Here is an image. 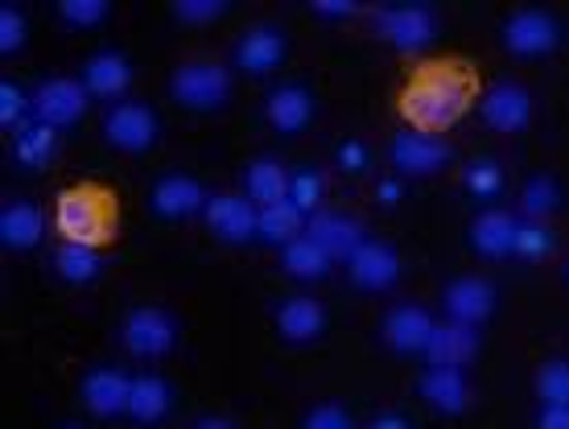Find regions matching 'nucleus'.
Segmentation results:
<instances>
[{"label": "nucleus", "instance_id": "30", "mask_svg": "<svg viewBox=\"0 0 569 429\" xmlns=\"http://www.w3.org/2000/svg\"><path fill=\"white\" fill-rule=\"evenodd\" d=\"M58 149V129L42 124V120H33V124H21L17 129V141H13V153L21 166H46V161L54 158Z\"/></svg>", "mask_w": 569, "mask_h": 429}, {"label": "nucleus", "instance_id": "10", "mask_svg": "<svg viewBox=\"0 0 569 429\" xmlns=\"http://www.w3.org/2000/svg\"><path fill=\"white\" fill-rule=\"evenodd\" d=\"M561 38V29L549 13L541 9H525V13L508 17V26H503V46L520 58H541L549 54Z\"/></svg>", "mask_w": 569, "mask_h": 429}, {"label": "nucleus", "instance_id": "16", "mask_svg": "<svg viewBox=\"0 0 569 429\" xmlns=\"http://www.w3.org/2000/svg\"><path fill=\"white\" fill-rule=\"evenodd\" d=\"M153 211L166 214V219H186V214H199L207 211V190H202L199 178H190V173H166L161 182L153 187Z\"/></svg>", "mask_w": 569, "mask_h": 429}, {"label": "nucleus", "instance_id": "41", "mask_svg": "<svg viewBox=\"0 0 569 429\" xmlns=\"http://www.w3.org/2000/svg\"><path fill=\"white\" fill-rule=\"evenodd\" d=\"M301 429H356V421H351V413L339 409V405H318V409L306 413Z\"/></svg>", "mask_w": 569, "mask_h": 429}, {"label": "nucleus", "instance_id": "21", "mask_svg": "<svg viewBox=\"0 0 569 429\" xmlns=\"http://www.w3.org/2000/svg\"><path fill=\"white\" fill-rule=\"evenodd\" d=\"M421 397L438 413H462L470 405V385L467 376H462V368H429L421 376Z\"/></svg>", "mask_w": 569, "mask_h": 429}, {"label": "nucleus", "instance_id": "15", "mask_svg": "<svg viewBox=\"0 0 569 429\" xmlns=\"http://www.w3.org/2000/svg\"><path fill=\"white\" fill-rule=\"evenodd\" d=\"M483 120L496 132H525L532 120V96L520 83H496L483 96Z\"/></svg>", "mask_w": 569, "mask_h": 429}, {"label": "nucleus", "instance_id": "36", "mask_svg": "<svg viewBox=\"0 0 569 429\" xmlns=\"http://www.w3.org/2000/svg\"><path fill=\"white\" fill-rule=\"evenodd\" d=\"M467 190L475 194V199H496L499 190H503V173H499L496 161H470L467 166Z\"/></svg>", "mask_w": 569, "mask_h": 429}, {"label": "nucleus", "instance_id": "37", "mask_svg": "<svg viewBox=\"0 0 569 429\" xmlns=\"http://www.w3.org/2000/svg\"><path fill=\"white\" fill-rule=\"evenodd\" d=\"M29 103L33 100H26V91H21V87L0 83V124H4V129H21Z\"/></svg>", "mask_w": 569, "mask_h": 429}, {"label": "nucleus", "instance_id": "42", "mask_svg": "<svg viewBox=\"0 0 569 429\" xmlns=\"http://www.w3.org/2000/svg\"><path fill=\"white\" fill-rule=\"evenodd\" d=\"M335 161H339V170H347V173L368 170V144H363V141H342L339 153H335Z\"/></svg>", "mask_w": 569, "mask_h": 429}, {"label": "nucleus", "instance_id": "40", "mask_svg": "<svg viewBox=\"0 0 569 429\" xmlns=\"http://www.w3.org/2000/svg\"><path fill=\"white\" fill-rule=\"evenodd\" d=\"M21 42H26V17H21V9L4 4L0 9V50L13 54V50H21Z\"/></svg>", "mask_w": 569, "mask_h": 429}, {"label": "nucleus", "instance_id": "6", "mask_svg": "<svg viewBox=\"0 0 569 429\" xmlns=\"http://www.w3.org/2000/svg\"><path fill=\"white\" fill-rule=\"evenodd\" d=\"M87 96H91V91H87L79 79H46V83L33 91V112H38V120L50 124V129H67L74 120H83Z\"/></svg>", "mask_w": 569, "mask_h": 429}, {"label": "nucleus", "instance_id": "31", "mask_svg": "<svg viewBox=\"0 0 569 429\" xmlns=\"http://www.w3.org/2000/svg\"><path fill=\"white\" fill-rule=\"evenodd\" d=\"M58 272H62V281H71V286H87V281H96L100 277V252L96 248H83V243H62L54 257Z\"/></svg>", "mask_w": 569, "mask_h": 429}, {"label": "nucleus", "instance_id": "46", "mask_svg": "<svg viewBox=\"0 0 569 429\" xmlns=\"http://www.w3.org/2000/svg\"><path fill=\"white\" fill-rule=\"evenodd\" d=\"M376 194H380V202H385V207H397V202H400V182H380V190H376Z\"/></svg>", "mask_w": 569, "mask_h": 429}, {"label": "nucleus", "instance_id": "24", "mask_svg": "<svg viewBox=\"0 0 569 429\" xmlns=\"http://www.w3.org/2000/svg\"><path fill=\"white\" fill-rule=\"evenodd\" d=\"M470 243H475V252H483V257H491V260L512 257L516 219L508 211H483L470 223Z\"/></svg>", "mask_w": 569, "mask_h": 429}, {"label": "nucleus", "instance_id": "45", "mask_svg": "<svg viewBox=\"0 0 569 429\" xmlns=\"http://www.w3.org/2000/svg\"><path fill=\"white\" fill-rule=\"evenodd\" d=\"M371 429H413V426L397 413H385V417H376V421H371Z\"/></svg>", "mask_w": 569, "mask_h": 429}, {"label": "nucleus", "instance_id": "49", "mask_svg": "<svg viewBox=\"0 0 569 429\" xmlns=\"http://www.w3.org/2000/svg\"><path fill=\"white\" fill-rule=\"evenodd\" d=\"M67 429H79V426H67Z\"/></svg>", "mask_w": 569, "mask_h": 429}, {"label": "nucleus", "instance_id": "8", "mask_svg": "<svg viewBox=\"0 0 569 429\" xmlns=\"http://www.w3.org/2000/svg\"><path fill=\"white\" fill-rule=\"evenodd\" d=\"M306 236H310L322 252H327L330 260H347L359 252V243L368 240L363 236V228H359V219H351V214H339V211H318L306 219Z\"/></svg>", "mask_w": 569, "mask_h": 429}, {"label": "nucleus", "instance_id": "18", "mask_svg": "<svg viewBox=\"0 0 569 429\" xmlns=\"http://www.w3.org/2000/svg\"><path fill=\"white\" fill-rule=\"evenodd\" d=\"M475 351H479V330L462 327V322H441V327H433L426 359L429 368H462L475 359Z\"/></svg>", "mask_w": 569, "mask_h": 429}, {"label": "nucleus", "instance_id": "12", "mask_svg": "<svg viewBox=\"0 0 569 429\" xmlns=\"http://www.w3.org/2000/svg\"><path fill=\"white\" fill-rule=\"evenodd\" d=\"M433 318H429L426 306H417V301H400L397 310L385 318V339L392 351L400 356H426L429 339H433Z\"/></svg>", "mask_w": 569, "mask_h": 429}, {"label": "nucleus", "instance_id": "43", "mask_svg": "<svg viewBox=\"0 0 569 429\" xmlns=\"http://www.w3.org/2000/svg\"><path fill=\"white\" fill-rule=\"evenodd\" d=\"M537 429H569V405H545Z\"/></svg>", "mask_w": 569, "mask_h": 429}, {"label": "nucleus", "instance_id": "28", "mask_svg": "<svg viewBox=\"0 0 569 429\" xmlns=\"http://www.w3.org/2000/svg\"><path fill=\"white\" fill-rule=\"evenodd\" d=\"M281 265H284V272L298 277V281H322L335 260H330L310 236H298L293 243H284L281 248Z\"/></svg>", "mask_w": 569, "mask_h": 429}, {"label": "nucleus", "instance_id": "32", "mask_svg": "<svg viewBox=\"0 0 569 429\" xmlns=\"http://www.w3.org/2000/svg\"><path fill=\"white\" fill-rule=\"evenodd\" d=\"M520 207H525L528 219H541V223H545V219L561 207V187H557V178H549V173L528 178L525 194H520Z\"/></svg>", "mask_w": 569, "mask_h": 429}, {"label": "nucleus", "instance_id": "27", "mask_svg": "<svg viewBox=\"0 0 569 429\" xmlns=\"http://www.w3.org/2000/svg\"><path fill=\"white\" fill-rule=\"evenodd\" d=\"M243 190H248V199L260 202V207H272V202H281L289 194V173H284L281 161L272 158H260L252 161L248 170H243Z\"/></svg>", "mask_w": 569, "mask_h": 429}, {"label": "nucleus", "instance_id": "23", "mask_svg": "<svg viewBox=\"0 0 569 429\" xmlns=\"http://www.w3.org/2000/svg\"><path fill=\"white\" fill-rule=\"evenodd\" d=\"M264 116H269V124L277 132H301L313 116V96L298 83H284L269 96Z\"/></svg>", "mask_w": 569, "mask_h": 429}, {"label": "nucleus", "instance_id": "26", "mask_svg": "<svg viewBox=\"0 0 569 429\" xmlns=\"http://www.w3.org/2000/svg\"><path fill=\"white\" fill-rule=\"evenodd\" d=\"M173 405V388L161 380V376H137L132 380V401H129V417L141 421V426H157L161 417L170 413Z\"/></svg>", "mask_w": 569, "mask_h": 429}, {"label": "nucleus", "instance_id": "25", "mask_svg": "<svg viewBox=\"0 0 569 429\" xmlns=\"http://www.w3.org/2000/svg\"><path fill=\"white\" fill-rule=\"evenodd\" d=\"M38 240H42V211L33 202H9L0 211V243L13 252H26Z\"/></svg>", "mask_w": 569, "mask_h": 429}, {"label": "nucleus", "instance_id": "17", "mask_svg": "<svg viewBox=\"0 0 569 429\" xmlns=\"http://www.w3.org/2000/svg\"><path fill=\"white\" fill-rule=\"evenodd\" d=\"M132 401V380L116 368H96V372L83 380V405L96 417H120L129 413Z\"/></svg>", "mask_w": 569, "mask_h": 429}, {"label": "nucleus", "instance_id": "4", "mask_svg": "<svg viewBox=\"0 0 569 429\" xmlns=\"http://www.w3.org/2000/svg\"><path fill=\"white\" fill-rule=\"evenodd\" d=\"M173 343H178V322H173L166 310L141 306V310H132V315L124 318V347H129L132 356L161 359V356H170Z\"/></svg>", "mask_w": 569, "mask_h": 429}, {"label": "nucleus", "instance_id": "13", "mask_svg": "<svg viewBox=\"0 0 569 429\" xmlns=\"http://www.w3.org/2000/svg\"><path fill=\"white\" fill-rule=\"evenodd\" d=\"M446 315L450 322H462V327H479L496 315V286L483 281V277H458L446 286Z\"/></svg>", "mask_w": 569, "mask_h": 429}, {"label": "nucleus", "instance_id": "2", "mask_svg": "<svg viewBox=\"0 0 569 429\" xmlns=\"http://www.w3.org/2000/svg\"><path fill=\"white\" fill-rule=\"evenodd\" d=\"M54 228L62 236V243L100 248L103 240H112V228H116L112 194H103L96 187L62 190L54 202Z\"/></svg>", "mask_w": 569, "mask_h": 429}, {"label": "nucleus", "instance_id": "22", "mask_svg": "<svg viewBox=\"0 0 569 429\" xmlns=\"http://www.w3.org/2000/svg\"><path fill=\"white\" fill-rule=\"evenodd\" d=\"M277 330L289 343H313L327 330V310L313 298H284L277 310Z\"/></svg>", "mask_w": 569, "mask_h": 429}, {"label": "nucleus", "instance_id": "20", "mask_svg": "<svg viewBox=\"0 0 569 429\" xmlns=\"http://www.w3.org/2000/svg\"><path fill=\"white\" fill-rule=\"evenodd\" d=\"M281 58H284V38H281V29H272V26L248 29L240 38V46H236V62H240L248 74L277 71Z\"/></svg>", "mask_w": 569, "mask_h": 429}, {"label": "nucleus", "instance_id": "33", "mask_svg": "<svg viewBox=\"0 0 569 429\" xmlns=\"http://www.w3.org/2000/svg\"><path fill=\"white\" fill-rule=\"evenodd\" d=\"M549 252H553V228H549V223H541V219L516 223L512 257H520V260H545Z\"/></svg>", "mask_w": 569, "mask_h": 429}, {"label": "nucleus", "instance_id": "34", "mask_svg": "<svg viewBox=\"0 0 569 429\" xmlns=\"http://www.w3.org/2000/svg\"><path fill=\"white\" fill-rule=\"evenodd\" d=\"M322 190H327L322 173L298 170V173H289V194H284V199L293 202L301 214H318V207H322Z\"/></svg>", "mask_w": 569, "mask_h": 429}, {"label": "nucleus", "instance_id": "38", "mask_svg": "<svg viewBox=\"0 0 569 429\" xmlns=\"http://www.w3.org/2000/svg\"><path fill=\"white\" fill-rule=\"evenodd\" d=\"M228 13V0H178L173 4V17L178 21H194V26H202V21H214V17Z\"/></svg>", "mask_w": 569, "mask_h": 429}, {"label": "nucleus", "instance_id": "1", "mask_svg": "<svg viewBox=\"0 0 569 429\" xmlns=\"http://www.w3.org/2000/svg\"><path fill=\"white\" fill-rule=\"evenodd\" d=\"M470 96H475L470 74H462L458 67H433L405 87L400 108L421 132H446L470 112Z\"/></svg>", "mask_w": 569, "mask_h": 429}, {"label": "nucleus", "instance_id": "11", "mask_svg": "<svg viewBox=\"0 0 569 429\" xmlns=\"http://www.w3.org/2000/svg\"><path fill=\"white\" fill-rule=\"evenodd\" d=\"M347 272H351V281H356L359 289H368V293H380V289L397 286V277H400L397 248L385 240H363L356 257L347 260Z\"/></svg>", "mask_w": 569, "mask_h": 429}, {"label": "nucleus", "instance_id": "44", "mask_svg": "<svg viewBox=\"0 0 569 429\" xmlns=\"http://www.w3.org/2000/svg\"><path fill=\"white\" fill-rule=\"evenodd\" d=\"M313 13L318 17H356L359 13V4L356 0H318V4H313Z\"/></svg>", "mask_w": 569, "mask_h": 429}, {"label": "nucleus", "instance_id": "9", "mask_svg": "<svg viewBox=\"0 0 569 429\" xmlns=\"http://www.w3.org/2000/svg\"><path fill=\"white\" fill-rule=\"evenodd\" d=\"M103 137L124 149V153H144L157 141V116L144 103H116L103 120Z\"/></svg>", "mask_w": 569, "mask_h": 429}, {"label": "nucleus", "instance_id": "29", "mask_svg": "<svg viewBox=\"0 0 569 429\" xmlns=\"http://www.w3.org/2000/svg\"><path fill=\"white\" fill-rule=\"evenodd\" d=\"M301 223H306V214H301L289 199H281V202H272V207H260L257 236L264 243H277V248H284V243H293L298 236H306V231H301Z\"/></svg>", "mask_w": 569, "mask_h": 429}, {"label": "nucleus", "instance_id": "19", "mask_svg": "<svg viewBox=\"0 0 569 429\" xmlns=\"http://www.w3.org/2000/svg\"><path fill=\"white\" fill-rule=\"evenodd\" d=\"M132 83V67L124 54H116V50H100V54L87 58L83 67V87L91 96H100V100H120Z\"/></svg>", "mask_w": 569, "mask_h": 429}, {"label": "nucleus", "instance_id": "7", "mask_svg": "<svg viewBox=\"0 0 569 429\" xmlns=\"http://www.w3.org/2000/svg\"><path fill=\"white\" fill-rule=\"evenodd\" d=\"M450 161V149L446 141H438L433 132H397L392 137V166L409 178H429V173H441Z\"/></svg>", "mask_w": 569, "mask_h": 429}, {"label": "nucleus", "instance_id": "3", "mask_svg": "<svg viewBox=\"0 0 569 429\" xmlns=\"http://www.w3.org/2000/svg\"><path fill=\"white\" fill-rule=\"evenodd\" d=\"M173 100L190 108V112H214L223 108L231 96V74L219 67V62H186L173 74Z\"/></svg>", "mask_w": 569, "mask_h": 429}, {"label": "nucleus", "instance_id": "47", "mask_svg": "<svg viewBox=\"0 0 569 429\" xmlns=\"http://www.w3.org/2000/svg\"><path fill=\"white\" fill-rule=\"evenodd\" d=\"M194 429H236L228 421V417H202V421H194Z\"/></svg>", "mask_w": 569, "mask_h": 429}, {"label": "nucleus", "instance_id": "39", "mask_svg": "<svg viewBox=\"0 0 569 429\" xmlns=\"http://www.w3.org/2000/svg\"><path fill=\"white\" fill-rule=\"evenodd\" d=\"M103 17H108L103 0H62V21H71V26H100Z\"/></svg>", "mask_w": 569, "mask_h": 429}, {"label": "nucleus", "instance_id": "5", "mask_svg": "<svg viewBox=\"0 0 569 429\" xmlns=\"http://www.w3.org/2000/svg\"><path fill=\"white\" fill-rule=\"evenodd\" d=\"M376 26H380V33H385L397 50L417 54V50H426V46L433 42L438 17H433V9H426V4H400V9H385V13L376 17Z\"/></svg>", "mask_w": 569, "mask_h": 429}, {"label": "nucleus", "instance_id": "48", "mask_svg": "<svg viewBox=\"0 0 569 429\" xmlns=\"http://www.w3.org/2000/svg\"><path fill=\"white\" fill-rule=\"evenodd\" d=\"M566 277H569V265H566Z\"/></svg>", "mask_w": 569, "mask_h": 429}, {"label": "nucleus", "instance_id": "14", "mask_svg": "<svg viewBox=\"0 0 569 429\" xmlns=\"http://www.w3.org/2000/svg\"><path fill=\"white\" fill-rule=\"evenodd\" d=\"M207 223L219 240L228 243H243L252 240L260 228V207L252 199H240V194H214L207 202Z\"/></svg>", "mask_w": 569, "mask_h": 429}, {"label": "nucleus", "instance_id": "35", "mask_svg": "<svg viewBox=\"0 0 569 429\" xmlns=\"http://www.w3.org/2000/svg\"><path fill=\"white\" fill-rule=\"evenodd\" d=\"M537 397L545 405H569V359H549L537 372Z\"/></svg>", "mask_w": 569, "mask_h": 429}]
</instances>
